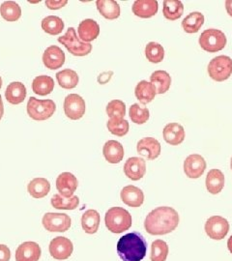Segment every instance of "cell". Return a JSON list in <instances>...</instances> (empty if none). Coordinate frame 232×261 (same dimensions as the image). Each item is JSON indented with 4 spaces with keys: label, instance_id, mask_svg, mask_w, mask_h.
<instances>
[{
    "label": "cell",
    "instance_id": "cell-1",
    "mask_svg": "<svg viewBox=\"0 0 232 261\" xmlns=\"http://www.w3.org/2000/svg\"><path fill=\"white\" fill-rule=\"evenodd\" d=\"M179 215L171 207L162 206L152 210L144 221L145 230L151 235H165L176 229Z\"/></svg>",
    "mask_w": 232,
    "mask_h": 261
},
{
    "label": "cell",
    "instance_id": "cell-2",
    "mask_svg": "<svg viewBox=\"0 0 232 261\" xmlns=\"http://www.w3.org/2000/svg\"><path fill=\"white\" fill-rule=\"evenodd\" d=\"M116 250L122 261H141L147 252V243L139 232H132L122 236Z\"/></svg>",
    "mask_w": 232,
    "mask_h": 261
},
{
    "label": "cell",
    "instance_id": "cell-3",
    "mask_svg": "<svg viewBox=\"0 0 232 261\" xmlns=\"http://www.w3.org/2000/svg\"><path fill=\"white\" fill-rule=\"evenodd\" d=\"M105 223L112 233H122L132 226L133 220L130 213L121 207H112L105 217Z\"/></svg>",
    "mask_w": 232,
    "mask_h": 261
},
{
    "label": "cell",
    "instance_id": "cell-4",
    "mask_svg": "<svg viewBox=\"0 0 232 261\" xmlns=\"http://www.w3.org/2000/svg\"><path fill=\"white\" fill-rule=\"evenodd\" d=\"M56 110V103L53 100H39L35 97H31L28 101V115L36 121H44L50 118Z\"/></svg>",
    "mask_w": 232,
    "mask_h": 261
},
{
    "label": "cell",
    "instance_id": "cell-5",
    "mask_svg": "<svg viewBox=\"0 0 232 261\" xmlns=\"http://www.w3.org/2000/svg\"><path fill=\"white\" fill-rule=\"evenodd\" d=\"M58 42L64 45L69 53L74 56H87L92 50L90 43H84L78 38L74 28H69L65 35L58 38Z\"/></svg>",
    "mask_w": 232,
    "mask_h": 261
},
{
    "label": "cell",
    "instance_id": "cell-6",
    "mask_svg": "<svg viewBox=\"0 0 232 261\" xmlns=\"http://www.w3.org/2000/svg\"><path fill=\"white\" fill-rule=\"evenodd\" d=\"M208 74L216 82H224L232 74V59L226 56H217L208 65Z\"/></svg>",
    "mask_w": 232,
    "mask_h": 261
},
{
    "label": "cell",
    "instance_id": "cell-7",
    "mask_svg": "<svg viewBox=\"0 0 232 261\" xmlns=\"http://www.w3.org/2000/svg\"><path fill=\"white\" fill-rule=\"evenodd\" d=\"M199 45L205 51L217 53L225 47L226 37L219 29H207L199 37Z\"/></svg>",
    "mask_w": 232,
    "mask_h": 261
},
{
    "label": "cell",
    "instance_id": "cell-8",
    "mask_svg": "<svg viewBox=\"0 0 232 261\" xmlns=\"http://www.w3.org/2000/svg\"><path fill=\"white\" fill-rule=\"evenodd\" d=\"M42 223L49 232H65L71 226V218L63 213H46Z\"/></svg>",
    "mask_w": 232,
    "mask_h": 261
},
{
    "label": "cell",
    "instance_id": "cell-9",
    "mask_svg": "<svg viewBox=\"0 0 232 261\" xmlns=\"http://www.w3.org/2000/svg\"><path fill=\"white\" fill-rule=\"evenodd\" d=\"M229 231V224L226 219L221 216H213L206 221L205 232L209 238L222 240Z\"/></svg>",
    "mask_w": 232,
    "mask_h": 261
},
{
    "label": "cell",
    "instance_id": "cell-10",
    "mask_svg": "<svg viewBox=\"0 0 232 261\" xmlns=\"http://www.w3.org/2000/svg\"><path fill=\"white\" fill-rule=\"evenodd\" d=\"M74 251L73 243L70 239L58 236L51 240L49 244V253L57 260H65L71 256Z\"/></svg>",
    "mask_w": 232,
    "mask_h": 261
},
{
    "label": "cell",
    "instance_id": "cell-11",
    "mask_svg": "<svg viewBox=\"0 0 232 261\" xmlns=\"http://www.w3.org/2000/svg\"><path fill=\"white\" fill-rule=\"evenodd\" d=\"M86 106L84 99L78 94H70L64 101V112L66 116L71 120L81 119L85 113Z\"/></svg>",
    "mask_w": 232,
    "mask_h": 261
},
{
    "label": "cell",
    "instance_id": "cell-12",
    "mask_svg": "<svg viewBox=\"0 0 232 261\" xmlns=\"http://www.w3.org/2000/svg\"><path fill=\"white\" fill-rule=\"evenodd\" d=\"M206 169V162L200 155L193 154L186 159L184 162V171L186 175L192 179L199 178L203 175Z\"/></svg>",
    "mask_w": 232,
    "mask_h": 261
},
{
    "label": "cell",
    "instance_id": "cell-13",
    "mask_svg": "<svg viewBox=\"0 0 232 261\" xmlns=\"http://www.w3.org/2000/svg\"><path fill=\"white\" fill-rule=\"evenodd\" d=\"M124 173L133 181L141 179L146 173L145 161L138 157L128 159L124 165Z\"/></svg>",
    "mask_w": 232,
    "mask_h": 261
},
{
    "label": "cell",
    "instance_id": "cell-14",
    "mask_svg": "<svg viewBox=\"0 0 232 261\" xmlns=\"http://www.w3.org/2000/svg\"><path fill=\"white\" fill-rule=\"evenodd\" d=\"M44 65L49 70H56L61 68L65 63V54L57 46L47 47L43 55Z\"/></svg>",
    "mask_w": 232,
    "mask_h": 261
},
{
    "label": "cell",
    "instance_id": "cell-15",
    "mask_svg": "<svg viewBox=\"0 0 232 261\" xmlns=\"http://www.w3.org/2000/svg\"><path fill=\"white\" fill-rule=\"evenodd\" d=\"M78 179L70 172H63L56 179V189L59 195L64 197H71L78 188Z\"/></svg>",
    "mask_w": 232,
    "mask_h": 261
},
{
    "label": "cell",
    "instance_id": "cell-16",
    "mask_svg": "<svg viewBox=\"0 0 232 261\" xmlns=\"http://www.w3.org/2000/svg\"><path fill=\"white\" fill-rule=\"evenodd\" d=\"M137 150L139 155L148 160H155L161 154V144L154 138H144L138 142Z\"/></svg>",
    "mask_w": 232,
    "mask_h": 261
},
{
    "label": "cell",
    "instance_id": "cell-17",
    "mask_svg": "<svg viewBox=\"0 0 232 261\" xmlns=\"http://www.w3.org/2000/svg\"><path fill=\"white\" fill-rule=\"evenodd\" d=\"M41 248L35 242H24L19 245L16 252V261H39Z\"/></svg>",
    "mask_w": 232,
    "mask_h": 261
},
{
    "label": "cell",
    "instance_id": "cell-18",
    "mask_svg": "<svg viewBox=\"0 0 232 261\" xmlns=\"http://www.w3.org/2000/svg\"><path fill=\"white\" fill-rule=\"evenodd\" d=\"M121 199L126 205L137 208L143 204L144 195L138 187L129 185L124 187L121 191Z\"/></svg>",
    "mask_w": 232,
    "mask_h": 261
},
{
    "label": "cell",
    "instance_id": "cell-19",
    "mask_svg": "<svg viewBox=\"0 0 232 261\" xmlns=\"http://www.w3.org/2000/svg\"><path fill=\"white\" fill-rule=\"evenodd\" d=\"M157 12L158 2L156 0H137L133 5V13L142 19H149Z\"/></svg>",
    "mask_w": 232,
    "mask_h": 261
},
{
    "label": "cell",
    "instance_id": "cell-20",
    "mask_svg": "<svg viewBox=\"0 0 232 261\" xmlns=\"http://www.w3.org/2000/svg\"><path fill=\"white\" fill-rule=\"evenodd\" d=\"M78 32H79V36L83 42L90 43L99 36L100 27L93 19H84L80 23L79 28H78Z\"/></svg>",
    "mask_w": 232,
    "mask_h": 261
},
{
    "label": "cell",
    "instance_id": "cell-21",
    "mask_svg": "<svg viewBox=\"0 0 232 261\" xmlns=\"http://www.w3.org/2000/svg\"><path fill=\"white\" fill-rule=\"evenodd\" d=\"M164 140L170 145H179L185 139V130L178 123H169L163 130Z\"/></svg>",
    "mask_w": 232,
    "mask_h": 261
},
{
    "label": "cell",
    "instance_id": "cell-22",
    "mask_svg": "<svg viewBox=\"0 0 232 261\" xmlns=\"http://www.w3.org/2000/svg\"><path fill=\"white\" fill-rule=\"evenodd\" d=\"M102 154L109 163L118 164L124 158L123 145L116 140H109L104 145Z\"/></svg>",
    "mask_w": 232,
    "mask_h": 261
},
{
    "label": "cell",
    "instance_id": "cell-23",
    "mask_svg": "<svg viewBox=\"0 0 232 261\" xmlns=\"http://www.w3.org/2000/svg\"><path fill=\"white\" fill-rule=\"evenodd\" d=\"M27 94V88L23 84L19 82H14L7 86L5 91V97L10 103L19 105L24 101Z\"/></svg>",
    "mask_w": 232,
    "mask_h": 261
},
{
    "label": "cell",
    "instance_id": "cell-24",
    "mask_svg": "<svg viewBox=\"0 0 232 261\" xmlns=\"http://www.w3.org/2000/svg\"><path fill=\"white\" fill-rule=\"evenodd\" d=\"M206 188L212 195L222 192L224 186V175L220 169H211L206 176Z\"/></svg>",
    "mask_w": 232,
    "mask_h": 261
},
{
    "label": "cell",
    "instance_id": "cell-25",
    "mask_svg": "<svg viewBox=\"0 0 232 261\" xmlns=\"http://www.w3.org/2000/svg\"><path fill=\"white\" fill-rule=\"evenodd\" d=\"M96 5L101 15L107 19H116L120 16V6L114 0H98Z\"/></svg>",
    "mask_w": 232,
    "mask_h": 261
},
{
    "label": "cell",
    "instance_id": "cell-26",
    "mask_svg": "<svg viewBox=\"0 0 232 261\" xmlns=\"http://www.w3.org/2000/svg\"><path fill=\"white\" fill-rule=\"evenodd\" d=\"M135 94L140 103L146 105L155 99L157 92L151 83H148L146 81H141L137 85L135 89Z\"/></svg>",
    "mask_w": 232,
    "mask_h": 261
},
{
    "label": "cell",
    "instance_id": "cell-27",
    "mask_svg": "<svg viewBox=\"0 0 232 261\" xmlns=\"http://www.w3.org/2000/svg\"><path fill=\"white\" fill-rule=\"evenodd\" d=\"M29 195L34 198H43L49 193L50 184L46 178H35L28 187Z\"/></svg>",
    "mask_w": 232,
    "mask_h": 261
},
{
    "label": "cell",
    "instance_id": "cell-28",
    "mask_svg": "<svg viewBox=\"0 0 232 261\" xmlns=\"http://www.w3.org/2000/svg\"><path fill=\"white\" fill-rule=\"evenodd\" d=\"M150 83L155 87L157 94H164L170 87L171 77L166 71H155L150 76Z\"/></svg>",
    "mask_w": 232,
    "mask_h": 261
},
{
    "label": "cell",
    "instance_id": "cell-29",
    "mask_svg": "<svg viewBox=\"0 0 232 261\" xmlns=\"http://www.w3.org/2000/svg\"><path fill=\"white\" fill-rule=\"evenodd\" d=\"M55 89V82L48 75H39L32 83L33 92L40 96H46L51 93Z\"/></svg>",
    "mask_w": 232,
    "mask_h": 261
},
{
    "label": "cell",
    "instance_id": "cell-30",
    "mask_svg": "<svg viewBox=\"0 0 232 261\" xmlns=\"http://www.w3.org/2000/svg\"><path fill=\"white\" fill-rule=\"evenodd\" d=\"M100 214L96 210H87L82 218V225L86 233L94 234L98 231L100 225Z\"/></svg>",
    "mask_w": 232,
    "mask_h": 261
},
{
    "label": "cell",
    "instance_id": "cell-31",
    "mask_svg": "<svg viewBox=\"0 0 232 261\" xmlns=\"http://www.w3.org/2000/svg\"><path fill=\"white\" fill-rule=\"evenodd\" d=\"M204 23V16L199 12L189 14L182 21V28L187 33H196Z\"/></svg>",
    "mask_w": 232,
    "mask_h": 261
},
{
    "label": "cell",
    "instance_id": "cell-32",
    "mask_svg": "<svg viewBox=\"0 0 232 261\" xmlns=\"http://www.w3.org/2000/svg\"><path fill=\"white\" fill-rule=\"evenodd\" d=\"M184 12L183 3L179 0H166L164 1L163 13L165 18L169 20L180 19Z\"/></svg>",
    "mask_w": 232,
    "mask_h": 261
},
{
    "label": "cell",
    "instance_id": "cell-33",
    "mask_svg": "<svg viewBox=\"0 0 232 261\" xmlns=\"http://www.w3.org/2000/svg\"><path fill=\"white\" fill-rule=\"evenodd\" d=\"M1 17L7 21H17L21 17V9L14 1H5L0 6Z\"/></svg>",
    "mask_w": 232,
    "mask_h": 261
},
{
    "label": "cell",
    "instance_id": "cell-34",
    "mask_svg": "<svg viewBox=\"0 0 232 261\" xmlns=\"http://www.w3.org/2000/svg\"><path fill=\"white\" fill-rule=\"evenodd\" d=\"M56 80L60 87L64 89H73L79 84V75L71 69H65L56 74Z\"/></svg>",
    "mask_w": 232,
    "mask_h": 261
},
{
    "label": "cell",
    "instance_id": "cell-35",
    "mask_svg": "<svg viewBox=\"0 0 232 261\" xmlns=\"http://www.w3.org/2000/svg\"><path fill=\"white\" fill-rule=\"evenodd\" d=\"M80 203V199L76 196L71 197L64 196L56 194L51 197V205L58 210H74Z\"/></svg>",
    "mask_w": 232,
    "mask_h": 261
},
{
    "label": "cell",
    "instance_id": "cell-36",
    "mask_svg": "<svg viewBox=\"0 0 232 261\" xmlns=\"http://www.w3.org/2000/svg\"><path fill=\"white\" fill-rule=\"evenodd\" d=\"M42 29L49 35H59L64 29V22L59 17L48 16L42 20Z\"/></svg>",
    "mask_w": 232,
    "mask_h": 261
},
{
    "label": "cell",
    "instance_id": "cell-37",
    "mask_svg": "<svg viewBox=\"0 0 232 261\" xmlns=\"http://www.w3.org/2000/svg\"><path fill=\"white\" fill-rule=\"evenodd\" d=\"M145 56L151 63H160L164 60L165 49L158 43L150 42L145 47Z\"/></svg>",
    "mask_w": 232,
    "mask_h": 261
},
{
    "label": "cell",
    "instance_id": "cell-38",
    "mask_svg": "<svg viewBox=\"0 0 232 261\" xmlns=\"http://www.w3.org/2000/svg\"><path fill=\"white\" fill-rule=\"evenodd\" d=\"M168 254V246L163 240H156L151 246V261H166Z\"/></svg>",
    "mask_w": 232,
    "mask_h": 261
},
{
    "label": "cell",
    "instance_id": "cell-39",
    "mask_svg": "<svg viewBox=\"0 0 232 261\" xmlns=\"http://www.w3.org/2000/svg\"><path fill=\"white\" fill-rule=\"evenodd\" d=\"M107 127L112 135L124 137L129 132V122L125 119H110Z\"/></svg>",
    "mask_w": 232,
    "mask_h": 261
},
{
    "label": "cell",
    "instance_id": "cell-40",
    "mask_svg": "<svg viewBox=\"0 0 232 261\" xmlns=\"http://www.w3.org/2000/svg\"><path fill=\"white\" fill-rule=\"evenodd\" d=\"M107 113L111 119H123L126 114V106L120 100H112L107 106Z\"/></svg>",
    "mask_w": 232,
    "mask_h": 261
},
{
    "label": "cell",
    "instance_id": "cell-41",
    "mask_svg": "<svg viewBox=\"0 0 232 261\" xmlns=\"http://www.w3.org/2000/svg\"><path fill=\"white\" fill-rule=\"evenodd\" d=\"M129 114H130L132 121L136 124H139V125L144 124L145 122L148 121L149 116H150L148 109L141 108L138 103H134L131 107Z\"/></svg>",
    "mask_w": 232,
    "mask_h": 261
},
{
    "label": "cell",
    "instance_id": "cell-42",
    "mask_svg": "<svg viewBox=\"0 0 232 261\" xmlns=\"http://www.w3.org/2000/svg\"><path fill=\"white\" fill-rule=\"evenodd\" d=\"M68 3L67 0H46V6L50 10L61 9Z\"/></svg>",
    "mask_w": 232,
    "mask_h": 261
},
{
    "label": "cell",
    "instance_id": "cell-43",
    "mask_svg": "<svg viewBox=\"0 0 232 261\" xmlns=\"http://www.w3.org/2000/svg\"><path fill=\"white\" fill-rule=\"evenodd\" d=\"M11 252L6 245H0V261H9Z\"/></svg>",
    "mask_w": 232,
    "mask_h": 261
},
{
    "label": "cell",
    "instance_id": "cell-44",
    "mask_svg": "<svg viewBox=\"0 0 232 261\" xmlns=\"http://www.w3.org/2000/svg\"><path fill=\"white\" fill-rule=\"evenodd\" d=\"M225 8L227 11V14L232 17V0H227L225 2Z\"/></svg>",
    "mask_w": 232,
    "mask_h": 261
},
{
    "label": "cell",
    "instance_id": "cell-45",
    "mask_svg": "<svg viewBox=\"0 0 232 261\" xmlns=\"http://www.w3.org/2000/svg\"><path fill=\"white\" fill-rule=\"evenodd\" d=\"M3 114H4V105H3V102H2V98L0 96V120H1V118L3 116Z\"/></svg>",
    "mask_w": 232,
    "mask_h": 261
},
{
    "label": "cell",
    "instance_id": "cell-46",
    "mask_svg": "<svg viewBox=\"0 0 232 261\" xmlns=\"http://www.w3.org/2000/svg\"><path fill=\"white\" fill-rule=\"evenodd\" d=\"M227 248H228L229 252L232 253V235L230 236V238L228 239V241H227Z\"/></svg>",
    "mask_w": 232,
    "mask_h": 261
},
{
    "label": "cell",
    "instance_id": "cell-47",
    "mask_svg": "<svg viewBox=\"0 0 232 261\" xmlns=\"http://www.w3.org/2000/svg\"><path fill=\"white\" fill-rule=\"evenodd\" d=\"M1 87H2V79L0 77V89H1Z\"/></svg>",
    "mask_w": 232,
    "mask_h": 261
},
{
    "label": "cell",
    "instance_id": "cell-48",
    "mask_svg": "<svg viewBox=\"0 0 232 261\" xmlns=\"http://www.w3.org/2000/svg\"><path fill=\"white\" fill-rule=\"evenodd\" d=\"M230 168H231V169H232V158H231V163H230Z\"/></svg>",
    "mask_w": 232,
    "mask_h": 261
}]
</instances>
